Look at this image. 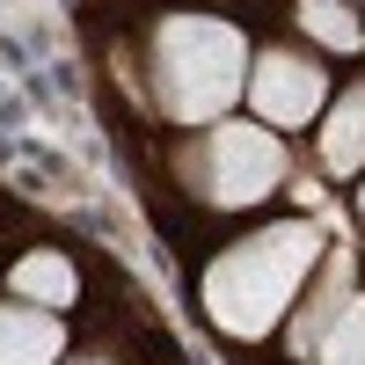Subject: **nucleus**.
I'll return each mask as SVG.
<instances>
[{"label": "nucleus", "mask_w": 365, "mask_h": 365, "mask_svg": "<svg viewBox=\"0 0 365 365\" xmlns=\"http://www.w3.org/2000/svg\"><path fill=\"white\" fill-rule=\"evenodd\" d=\"M58 351L66 336L44 307H0V365H51Z\"/></svg>", "instance_id": "nucleus-5"}, {"label": "nucleus", "mask_w": 365, "mask_h": 365, "mask_svg": "<svg viewBox=\"0 0 365 365\" xmlns=\"http://www.w3.org/2000/svg\"><path fill=\"white\" fill-rule=\"evenodd\" d=\"M322 161L336 168V175L365 168V88L336 103V117H329V132H322Z\"/></svg>", "instance_id": "nucleus-6"}, {"label": "nucleus", "mask_w": 365, "mask_h": 365, "mask_svg": "<svg viewBox=\"0 0 365 365\" xmlns=\"http://www.w3.org/2000/svg\"><path fill=\"white\" fill-rule=\"evenodd\" d=\"M322 365H365V299L336 307V322L322 336Z\"/></svg>", "instance_id": "nucleus-8"}, {"label": "nucleus", "mask_w": 365, "mask_h": 365, "mask_svg": "<svg viewBox=\"0 0 365 365\" xmlns=\"http://www.w3.org/2000/svg\"><path fill=\"white\" fill-rule=\"evenodd\" d=\"M358 205H365V190H358Z\"/></svg>", "instance_id": "nucleus-10"}, {"label": "nucleus", "mask_w": 365, "mask_h": 365, "mask_svg": "<svg viewBox=\"0 0 365 365\" xmlns=\"http://www.w3.org/2000/svg\"><path fill=\"white\" fill-rule=\"evenodd\" d=\"M249 103L263 125H307V117L322 110V66H307V58H292V51H270L256 81H249Z\"/></svg>", "instance_id": "nucleus-4"}, {"label": "nucleus", "mask_w": 365, "mask_h": 365, "mask_svg": "<svg viewBox=\"0 0 365 365\" xmlns=\"http://www.w3.org/2000/svg\"><path fill=\"white\" fill-rule=\"evenodd\" d=\"M15 292L29 307H66L73 299V263L66 256H22L15 263Z\"/></svg>", "instance_id": "nucleus-7"}, {"label": "nucleus", "mask_w": 365, "mask_h": 365, "mask_svg": "<svg viewBox=\"0 0 365 365\" xmlns=\"http://www.w3.org/2000/svg\"><path fill=\"white\" fill-rule=\"evenodd\" d=\"M299 22H307L322 44L358 51V15H351V8H336V0H299Z\"/></svg>", "instance_id": "nucleus-9"}, {"label": "nucleus", "mask_w": 365, "mask_h": 365, "mask_svg": "<svg viewBox=\"0 0 365 365\" xmlns=\"http://www.w3.org/2000/svg\"><path fill=\"white\" fill-rule=\"evenodd\" d=\"M241 29L212 22V15H175L161 29V51H154V88H161V110L182 117V125H205L241 96Z\"/></svg>", "instance_id": "nucleus-2"}, {"label": "nucleus", "mask_w": 365, "mask_h": 365, "mask_svg": "<svg viewBox=\"0 0 365 365\" xmlns=\"http://www.w3.org/2000/svg\"><path fill=\"white\" fill-rule=\"evenodd\" d=\"M314 256H322V234L307 220H285V227H263L249 241H234L205 278V314L227 336H263L292 307V292L314 270Z\"/></svg>", "instance_id": "nucleus-1"}, {"label": "nucleus", "mask_w": 365, "mask_h": 365, "mask_svg": "<svg viewBox=\"0 0 365 365\" xmlns=\"http://www.w3.org/2000/svg\"><path fill=\"white\" fill-rule=\"evenodd\" d=\"M278 175H285V154H278V139H270L263 125H220L205 146V190L212 205H256L278 190Z\"/></svg>", "instance_id": "nucleus-3"}]
</instances>
